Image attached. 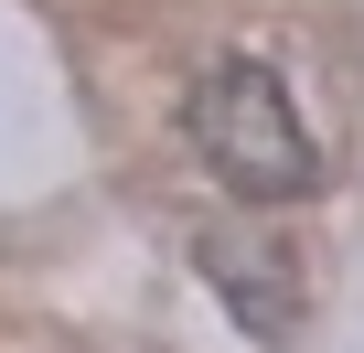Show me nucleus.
Listing matches in <instances>:
<instances>
[{
  "instance_id": "f257e3e1",
  "label": "nucleus",
  "mask_w": 364,
  "mask_h": 353,
  "mask_svg": "<svg viewBox=\"0 0 364 353\" xmlns=\"http://www.w3.org/2000/svg\"><path fill=\"white\" fill-rule=\"evenodd\" d=\"M193 139H204V161L225 171V193H247V204H300V193H321V150H311L289 86H279L257 54H215V65H204V86H193Z\"/></svg>"
},
{
  "instance_id": "f03ea898",
  "label": "nucleus",
  "mask_w": 364,
  "mask_h": 353,
  "mask_svg": "<svg viewBox=\"0 0 364 353\" xmlns=\"http://www.w3.org/2000/svg\"><path fill=\"white\" fill-rule=\"evenodd\" d=\"M204 278L215 300L257 332V342H289L300 332V278L279 268V246H247V236H204Z\"/></svg>"
}]
</instances>
